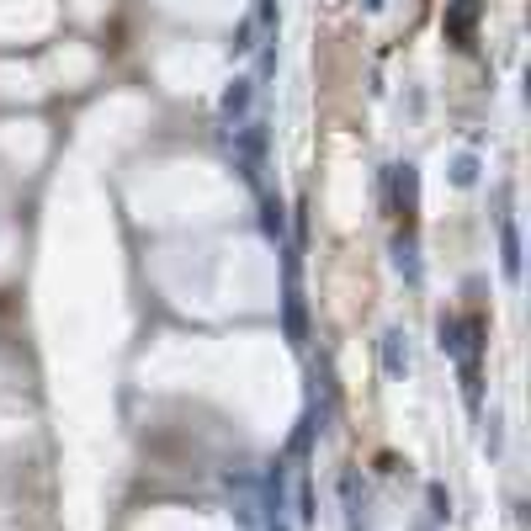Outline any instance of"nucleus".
I'll use <instances>...</instances> for the list:
<instances>
[{"instance_id": "f257e3e1", "label": "nucleus", "mask_w": 531, "mask_h": 531, "mask_svg": "<svg viewBox=\"0 0 531 531\" xmlns=\"http://www.w3.org/2000/svg\"><path fill=\"white\" fill-rule=\"evenodd\" d=\"M478 0H452L446 5V37L457 43V48H473V27H478Z\"/></svg>"}]
</instances>
